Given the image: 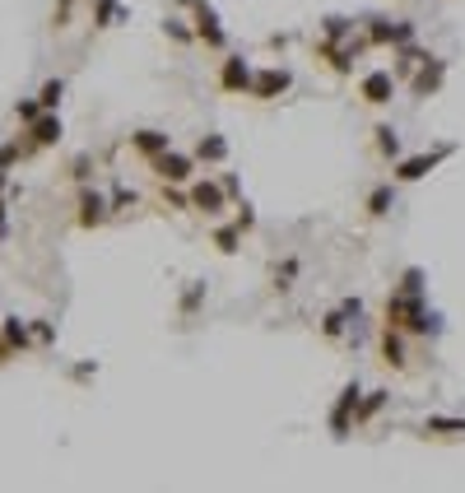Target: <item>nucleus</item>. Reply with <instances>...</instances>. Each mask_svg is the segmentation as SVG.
Returning <instances> with one entry per match:
<instances>
[{
	"mask_svg": "<svg viewBox=\"0 0 465 493\" xmlns=\"http://www.w3.org/2000/svg\"><path fill=\"white\" fill-rule=\"evenodd\" d=\"M149 173L158 182H173V186H191V177H196V154H186V149H163L158 158H149Z\"/></svg>",
	"mask_w": 465,
	"mask_h": 493,
	"instance_id": "20e7f679",
	"label": "nucleus"
},
{
	"mask_svg": "<svg viewBox=\"0 0 465 493\" xmlns=\"http://www.w3.org/2000/svg\"><path fill=\"white\" fill-rule=\"evenodd\" d=\"M201 298H205V284H191V289L182 293V317L196 312V308H201Z\"/></svg>",
	"mask_w": 465,
	"mask_h": 493,
	"instance_id": "f704fd0d",
	"label": "nucleus"
},
{
	"mask_svg": "<svg viewBox=\"0 0 465 493\" xmlns=\"http://www.w3.org/2000/svg\"><path fill=\"white\" fill-rule=\"evenodd\" d=\"M0 340H5L14 354H29L38 340H33V326L29 321H19V317H5V321H0Z\"/></svg>",
	"mask_w": 465,
	"mask_h": 493,
	"instance_id": "a211bd4d",
	"label": "nucleus"
},
{
	"mask_svg": "<svg viewBox=\"0 0 465 493\" xmlns=\"http://www.w3.org/2000/svg\"><path fill=\"white\" fill-rule=\"evenodd\" d=\"M33 326V340L38 345H57V326H51V321H29Z\"/></svg>",
	"mask_w": 465,
	"mask_h": 493,
	"instance_id": "e433bc0d",
	"label": "nucleus"
},
{
	"mask_svg": "<svg viewBox=\"0 0 465 493\" xmlns=\"http://www.w3.org/2000/svg\"><path fill=\"white\" fill-rule=\"evenodd\" d=\"M298 270H303V265H298V256H284V265H275V289H280V293H284V289H293Z\"/></svg>",
	"mask_w": 465,
	"mask_h": 493,
	"instance_id": "c756f323",
	"label": "nucleus"
},
{
	"mask_svg": "<svg viewBox=\"0 0 465 493\" xmlns=\"http://www.w3.org/2000/svg\"><path fill=\"white\" fill-rule=\"evenodd\" d=\"M317 61H326L335 75H353V61L368 51V38H349V42H331V38H317Z\"/></svg>",
	"mask_w": 465,
	"mask_h": 493,
	"instance_id": "423d86ee",
	"label": "nucleus"
},
{
	"mask_svg": "<svg viewBox=\"0 0 465 493\" xmlns=\"http://www.w3.org/2000/svg\"><path fill=\"white\" fill-rule=\"evenodd\" d=\"M163 186V205H168V210H191V196H186V191H177L173 182H158Z\"/></svg>",
	"mask_w": 465,
	"mask_h": 493,
	"instance_id": "2f4dec72",
	"label": "nucleus"
},
{
	"mask_svg": "<svg viewBox=\"0 0 465 493\" xmlns=\"http://www.w3.org/2000/svg\"><path fill=\"white\" fill-rule=\"evenodd\" d=\"M163 33H168L177 47H191V42H196V33H191V19H182V14H163Z\"/></svg>",
	"mask_w": 465,
	"mask_h": 493,
	"instance_id": "bb28decb",
	"label": "nucleus"
},
{
	"mask_svg": "<svg viewBox=\"0 0 465 493\" xmlns=\"http://www.w3.org/2000/svg\"><path fill=\"white\" fill-rule=\"evenodd\" d=\"M89 5H94V29H117V23H126L121 0H89Z\"/></svg>",
	"mask_w": 465,
	"mask_h": 493,
	"instance_id": "412c9836",
	"label": "nucleus"
},
{
	"mask_svg": "<svg viewBox=\"0 0 465 493\" xmlns=\"http://www.w3.org/2000/svg\"><path fill=\"white\" fill-rule=\"evenodd\" d=\"M377 354H381V363H387L391 372H405V331L400 326H381V340H377Z\"/></svg>",
	"mask_w": 465,
	"mask_h": 493,
	"instance_id": "dca6fc26",
	"label": "nucleus"
},
{
	"mask_svg": "<svg viewBox=\"0 0 465 493\" xmlns=\"http://www.w3.org/2000/svg\"><path fill=\"white\" fill-rule=\"evenodd\" d=\"M321 38L349 42V38H353V19H344V14H326V19H321Z\"/></svg>",
	"mask_w": 465,
	"mask_h": 493,
	"instance_id": "cd10ccee",
	"label": "nucleus"
},
{
	"mask_svg": "<svg viewBox=\"0 0 465 493\" xmlns=\"http://www.w3.org/2000/svg\"><path fill=\"white\" fill-rule=\"evenodd\" d=\"M186 196H191V214H205V219H219L228 210V191H224V182H214V177H191V186H186Z\"/></svg>",
	"mask_w": 465,
	"mask_h": 493,
	"instance_id": "6e6552de",
	"label": "nucleus"
},
{
	"mask_svg": "<svg viewBox=\"0 0 465 493\" xmlns=\"http://www.w3.org/2000/svg\"><path fill=\"white\" fill-rule=\"evenodd\" d=\"M415 23H409V19H363V38H368V47H405V42H415Z\"/></svg>",
	"mask_w": 465,
	"mask_h": 493,
	"instance_id": "39448f33",
	"label": "nucleus"
},
{
	"mask_svg": "<svg viewBox=\"0 0 465 493\" xmlns=\"http://www.w3.org/2000/svg\"><path fill=\"white\" fill-rule=\"evenodd\" d=\"M107 219H112V201H107L98 186L85 182V186H79V201H75V224L79 229H103Z\"/></svg>",
	"mask_w": 465,
	"mask_h": 493,
	"instance_id": "1a4fd4ad",
	"label": "nucleus"
},
{
	"mask_svg": "<svg viewBox=\"0 0 465 493\" xmlns=\"http://www.w3.org/2000/svg\"><path fill=\"white\" fill-rule=\"evenodd\" d=\"M14 359H19V354H14L5 340H0V368H5V363H14Z\"/></svg>",
	"mask_w": 465,
	"mask_h": 493,
	"instance_id": "a19ab883",
	"label": "nucleus"
},
{
	"mask_svg": "<svg viewBox=\"0 0 465 493\" xmlns=\"http://www.w3.org/2000/svg\"><path fill=\"white\" fill-rule=\"evenodd\" d=\"M61 135H66V126H61V117H57V112H42L38 121L23 126V140H29L33 149H51V145H61Z\"/></svg>",
	"mask_w": 465,
	"mask_h": 493,
	"instance_id": "2eb2a0df",
	"label": "nucleus"
},
{
	"mask_svg": "<svg viewBox=\"0 0 465 493\" xmlns=\"http://www.w3.org/2000/svg\"><path fill=\"white\" fill-rule=\"evenodd\" d=\"M5 191H10V173H0V196H5Z\"/></svg>",
	"mask_w": 465,
	"mask_h": 493,
	"instance_id": "79ce46f5",
	"label": "nucleus"
},
{
	"mask_svg": "<svg viewBox=\"0 0 465 493\" xmlns=\"http://www.w3.org/2000/svg\"><path fill=\"white\" fill-rule=\"evenodd\" d=\"M456 145H437V149H424V154H409V158H396L391 163V182H424L433 168H437V163H443L447 154H452Z\"/></svg>",
	"mask_w": 465,
	"mask_h": 493,
	"instance_id": "0eeeda50",
	"label": "nucleus"
},
{
	"mask_svg": "<svg viewBox=\"0 0 465 493\" xmlns=\"http://www.w3.org/2000/svg\"><path fill=\"white\" fill-rule=\"evenodd\" d=\"M396 85H400V79H396L391 70H368V75L359 79V98H363L368 107H387V103L396 98Z\"/></svg>",
	"mask_w": 465,
	"mask_h": 493,
	"instance_id": "ddd939ff",
	"label": "nucleus"
},
{
	"mask_svg": "<svg viewBox=\"0 0 465 493\" xmlns=\"http://www.w3.org/2000/svg\"><path fill=\"white\" fill-rule=\"evenodd\" d=\"M242 238H247V233H242L237 224H219L210 242H214V252H219V256H237V252H242Z\"/></svg>",
	"mask_w": 465,
	"mask_h": 493,
	"instance_id": "b1692460",
	"label": "nucleus"
},
{
	"mask_svg": "<svg viewBox=\"0 0 465 493\" xmlns=\"http://www.w3.org/2000/svg\"><path fill=\"white\" fill-rule=\"evenodd\" d=\"M289 89H293V75H289L284 66H261L256 79H252V94H247V98H256V103H275V98H284Z\"/></svg>",
	"mask_w": 465,
	"mask_h": 493,
	"instance_id": "9b49d317",
	"label": "nucleus"
},
{
	"mask_svg": "<svg viewBox=\"0 0 465 493\" xmlns=\"http://www.w3.org/2000/svg\"><path fill=\"white\" fill-rule=\"evenodd\" d=\"M252 79H256V66L247 57H224L219 61V89L242 98V94H252Z\"/></svg>",
	"mask_w": 465,
	"mask_h": 493,
	"instance_id": "9d476101",
	"label": "nucleus"
},
{
	"mask_svg": "<svg viewBox=\"0 0 465 493\" xmlns=\"http://www.w3.org/2000/svg\"><path fill=\"white\" fill-rule=\"evenodd\" d=\"M89 168H94V158H89V154H79V158L70 163V177H75L79 186H85V182H89Z\"/></svg>",
	"mask_w": 465,
	"mask_h": 493,
	"instance_id": "4c0bfd02",
	"label": "nucleus"
},
{
	"mask_svg": "<svg viewBox=\"0 0 465 493\" xmlns=\"http://www.w3.org/2000/svg\"><path fill=\"white\" fill-rule=\"evenodd\" d=\"M387 405H391V391H381V387L377 391H363V400H359V428H368Z\"/></svg>",
	"mask_w": 465,
	"mask_h": 493,
	"instance_id": "393cba45",
	"label": "nucleus"
},
{
	"mask_svg": "<svg viewBox=\"0 0 465 493\" xmlns=\"http://www.w3.org/2000/svg\"><path fill=\"white\" fill-rule=\"evenodd\" d=\"M70 377H75V381H89V377H98V363H79Z\"/></svg>",
	"mask_w": 465,
	"mask_h": 493,
	"instance_id": "ea45409f",
	"label": "nucleus"
},
{
	"mask_svg": "<svg viewBox=\"0 0 465 493\" xmlns=\"http://www.w3.org/2000/svg\"><path fill=\"white\" fill-rule=\"evenodd\" d=\"M191 154H196V163H224L228 158V140H224V135H201V140H196V149H191Z\"/></svg>",
	"mask_w": 465,
	"mask_h": 493,
	"instance_id": "5701e85b",
	"label": "nucleus"
},
{
	"mask_svg": "<svg viewBox=\"0 0 465 493\" xmlns=\"http://www.w3.org/2000/svg\"><path fill=\"white\" fill-rule=\"evenodd\" d=\"M14 117H19V126L38 121V117H42V103H38V98H19V103H14Z\"/></svg>",
	"mask_w": 465,
	"mask_h": 493,
	"instance_id": "7c9ffc66",
	"label": "nucleus"
},
{
	"mask_svg": "<svg viewBox=\"0 0 465 493\" xmlns=\"http://www.w3.org/2000/svg\"><path fill=\"white\" fill-rule=\"evenodd\" d=\"M182 10L191 14V33H196V42H205L210 51H228V29L219 23V10L210 5V0H182Z\"/></svg>",
	"mask_w": 465,
	"mask_h": 493,
	"instance_id": "f257e3e1",
	"label": "nucleus"
},
{
	"mask_svg": "<svg viewBox=\"0 0 465 493\" xmlns=\"http://www.w3.org/2000/svg\"><path fill=\"white\" fill-rule=\"evenodd\" d=\"M424 308H428V293L424 289H391V298H387V308H381V326H400V331L409 336V326H415L419 317H424Z\"/></svg>",
	"mask_w": 465,
	"mask_h": 493,
	"instance_id": "f03ea898",
	"label": "nucleus"
},
{
	"mask_svg": "<svg viewBox=\"0 0 465 493\" xmlns=\"http://www.w3.org/2000/svg\"><path fill=\"white\" fill-rule=\"evenodd\" d=\"M359 400H363V387H359V377H353V381L340 387V396L331 405V419H326V424H331V437H340V443L359 428Z\"/></svg>",
	"mask_w": 465,
	"mask_h": 493,
	"instance_id": "7ed1b4c3",
	"label": "nucleus"
},
{
	"mask_svg": "<svg viewBox=\"0 0 465 493\" xmlns=\"http://www.w3.org/2000/svg\"><path fill=\"white\" fill-rule=\"evenodd\" d=\"M5 238H10V201L0 196V242H5Z\"/></svg>",
	"mask_w": 465,
	"mask_h": 493,
	"instance_id": "58836bf2",
	"label": "nucleus"
},
{
	"mask_svg": "<svg viewBox=\"0 0 465 493\" xmlns=\"http://www.w3.org/2000/svg\"><path fill=\"white\" fill-rule=\"evenodd\" d=\"M447 85V57H428L415 75H409V98H433L437 89H443Z\"/></svg>",
	"mask_w": 465,
	"mask_h": 493,
	"instance_id": "f8f14e48",
	"label": "nucleus"
},
{
	"mask_svg": "<svg viewBox=\"0 0 465 493\" xmlns=\"http://www.w3.org/2000/svg\"><path fill=\"white\" fill-rule=\"evenodd\" d=\"M233 224H237L242 233H252V229H256V210H252L247 201H237V219H233Z\"/></svg>",
	"mask_w": 465,
	"mask_h": 493,
	"instance_id": "c9c22d12",
	"label": "nucleus"
},
{
	"mask_svg": "<svg viewBox=\"0 0 465 493\" xmlns=\"http://www.w3.org/2000/svg\"><path fill=\"white\" fill-rule=\"evenodd\" d=\"M415 433L433 437V443H461V437H465V415H428Z\"/></svg>",
	"mask_w": 465,
	"mask_h": 493,
	"instance_id": "4468645a",
	"label": "nucleus"
},
{
	"mask_svg": "<svg viewBox=\"0 0 465 493\" xmlns=\"http://www.w3.org/2000/svg\"><path fill=\"white\" fill-rule=\"evenodd\" d=\"M372 145H377L381 158H391V163L405 158V149H400V130H396V126H377V130H372Z\"/></svg>",
	"mask_w": 465,
	"mask_h": 493,
	"instance_id": "a878e982",
	"label": "nucleus"
},
{
	"mask_svg": "<svg viewBox=\"0 0 465 493\" xmlns=\"http://www.w3.org/2000/svg\"><path fill=\"white\" fill-rule=\"evenodd\" d=\"M107 201H112V214H126V210H135V205H140V196H135V191H126V186H117Z\"/></svg>",
	"mask_w": 465,
	"mask_h": 493,
	"instance_id": "473e14b6",
	"label": "nucleus"
},
{
	"mask_svg": "<svg viewBox=\"0 0 465 493\" xmlns=\"http://www.w3.org/2000/svg\"><path fill=\"white\" fill-rule=\"evenodd\" d=\"M349 331H353V317H349L344 308H331V312L321 317V336L331 340V345H335V340H349Z\"/></svg>",
	"mask_w": 465,
	"mask_h": 493,
	"instance_id": "4be33fe9",
	"label": "nucleus"
},
{
	"mask_svg": "<svg viewBox=\"0 0 465 493\" xmlns=\"http://www.w3.org/2000/svg\"><path fill=\"white\" fill-rule=\"evenodd\" d=\"M391 210H396V186H391V182L372 186V191H368V201H363V214H368V219H387Z\"/></svg>",
	"mask_w": 465,
	"mask_h": 493,
	"instance_id": "6ab92c4d",
	"label": "nucleus"
},
{
	"mask_svg": "<svg viewBox=\"0 0 465 493\" xmlns=\"http://www.w3.org/2000/svg\"><path fill=\"white\" fill-rule=\"evenodd\" d=\"M433 57V51H424L419 42H405V47H396V79H409L424 61Z\"/></svg>",
	"mask_w": 465,
	"mask_h": 493,
	"instance_id": "aec40b11",
	"label": "nucleus"
},
{
	"mask_svg": "<svg viewBox=\"0 0 465 493\" xmlns=\"http://www.w3.org/2000/svg\"><path fill=\"white\" fill-rule=\"evenodd\" d=\"M70 14H75V0H57L51 5V29H70Z\"/></svg>",
	"mask_w": 465,
	"mask_h": 493,
	"instance_id": "72a5a7b5",
	"label": "nucleus"
},
{
	"mask_svg": "<svg viewBox=\"0 0 465 493\" xmlns=\"http://www.w3.org/2000/svg\"><path fill=\"white\" fill-rule=\"evenodd\" d=\"M61 98H66V79H61V75H57V79H47V85L38 89L42 112H57V107H61Z\"/></svg>",
	"mask_w": 465,
	"mask_h": 493,
	"instance_id": "c85d7f7f",
	"label": "nucleus"
},
{
	"mask_svg": "<svg viewBox=\"0 0 465 493\" xmlns=\"http://www.w3.org/2000/svg\"><path fill=\"white\" fill-rule=\"evenodd\" d=\"M130 149L149 163V158H158L163 149H173V135H168V130H154V126H145V130H135V135H130Z\"/></svg>",
	"mask_w": 465,
	"mask_h": 493,
	"instance_id": "f3484780",
	"label": "nucleus"
}]
</instances>
